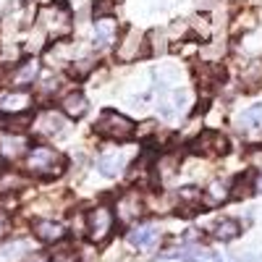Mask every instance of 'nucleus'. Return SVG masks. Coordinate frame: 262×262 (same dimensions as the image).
<instances>
[{
  "label": "nucleus",
  "instance_id": "obj_14",
  "mask_svg": "<svg viewBox=\"0 0 262 262\" xmlns=\"http://www.w3.org/2000/svg\"><path fill=\"white\" fill-rule=\"evenodd\" d=\"M29 249H32L29 242H11L6 247H0V262H18L21 257H27Z\"/></svg>",
  "mask_w": 262,
  "mask_h": 262
},
{
  "label": "nucleus",
  "instance_id": "obj_19",
  "mask_svg": "<svg viewBox=\"0 0 262 262\" xmlns=\"http://www.w3.org/2000/svg\"><path fill=\"white\" fill-rule=\"evenodd\" d=\"M228 196H231V191H228L226 184H212V189L207 191V202H210V205H215V202H226Z\"/></svg>",
  "mask_w": 262,
  "mask_h": 262
},
{
  "label": "nucleus",
  "instance_id": "obj_12",
  "mask_svg": "<svg viewBox=\"0 0 262 262\" xmlns=\"http://www.w3.org/2000/svg\"><path fill=\"white\" fill-rule=\"evenodd\" d=\"M196 144H202L205 149L215 152V155H226V152H228V139L223 134H217V131H205L202 139L196 142Z\"/></svg>",
  "mask_w": 262,
  "mask_h": 262
},
{
  "label": "nucleus",
  "instance_id": "obj_18",
  "mask_svg": "<svg viewBox=\"0 0 262 262\" xmlns=\"http://www.w3.org/2000/svg\"><path fill=\"white\" fill-rule=\"evenodd\" d=\"M39 131H42V134H53V137H58L60 134V131H63V126H66V121H63V116H58V113H45V116H42L39 118Z\"/></svg>",
  "mask_w": 262,
  "mask_h": 262
},
{
  "label": "nucleus",
  "instance_id": "obj_9",
  "mask_svg": "<svg viewBox=\"0 0 262 262\" xmlns=\"http://www.w3.org/2000/svg\"><path fill=\"white\" fill-rule=\"evenodd\" d=\"M60 111L69 118H81L86 113V97H84V92H79V90L69 92L60 100Z\"/></svg>",
  "mask_w": 262,
  "mask_h": 262
},
{
  "label": "nucleus",
  "instance_id": "obj_1",
  "mask_svg": "<svg viewBox=\"0 0 262 262\" xmlns=\"http://www.w3.org/2000/svg\"><path fill=\"white\" fill-rule=\"evenodd\" d=\"M27 168H29V173H34V176H39V179H50V176H58V173H63L66 158L60 155L58 149L39 144V147H34V149L29 152Z\"/></svg>",
  "mask_w": 262,
  "mask_h": 262
},
{
  "label": "nucleus",
  "instance_id": "obj_2",
  "mask_svg": "<svg viewBox=\"0 0 262 262\" xmlns=\"http://www.w3.org/2000/svg\"><path fill=\"white\" fill-rule=\"evenodd\" d=\"M134 131H137L134 121L121 116V113H116V111H102V116L95 123V134H100L105 139H116V142L131 139V137H134Z\"/></svg>",
  "mask_w": 262,
  "mask_h": 262
},
{
  "label": "nucleus",
  "instance_id": "obj_22",
  "mask_svg": "<svg viewBox=\"0 0 262 262\" xmlns=\"http://www.w3.org/2000/svg\"><path fill=\"white\" fill-rule=\"evenodd\" d=\"M6 13V0H0V16Z\"/></svg>",
  "mask_w": 262,
  "mask_h": 262
},
{
  "label": "nucleus",
  "instance_id": "obj_5",
  "mask_svg": "<svg viewBox=\"0 0 262 262\" xmlns=\"http://www.w3.org/2000/svg\"><path fill=\"white\" fill-rule=\"evenodd\" d=\"M32 105V95L29 92H8L0 97V116H21V113H27V107Z\"/></svg>",
  "mask_w": 262,
  "mask_h": 262
},
{
  "label": "nucleus",
  "instance_id": "obj_17",
  "mask_svg": "<svg viewBox=\"0 0 262 262\" xmlns=\"http://www.w3.org/2000/svg\"><path fill=\"white\" fill-rule=\"evenodd\" d=\"M238 128H254V126H259L262 123V102H257V105H249L247 111L238 116Z\"/></svg>",
  "mask_w": 262,
  "mask_h": 262
},
{
  "label": "nucleus",
  "instance_id": "obj_20",
  "mask_svg": "<svg viewBox=\"0 0 262 262\" xmlns=\"http://www.w3.org/2000/svg\"><path fill=\"white\" fill-rule=\"evenodd\" d=\"M50 262H76V254L71 249H63V252H55L50 257Z\"/></svg>",
  "mask_w": 262,
  "mask_h": 262
},
{
  "label": "nucleus",
  "instance_id": "obj_16",
  "mask_svg": "<svg viewBox=\"0 0 262 262\" xmlns=\"http://www.w3.org/2000/svg\"><path fill=\"white\" fill-rule=\"evenodd\" d=\"M238 233H242V223L233 221V217H223V221L215 226V236L221 238V242H233Z\"/></svg>",
  "mask_w": 262,
  "mask_h": 262
},
{
  "label": "nucleus",
  "instance_id": "obj_10",
  "mask_svg": "<svg viewBox=\"0 0 262 262\" xmlns=\"http://www.w3.org/2000/svg\"><path fill=\"white\" fill-rule=\"evenodd\" d=\"M139 212H142V202H139V196H137L134 191L123 194L121 200H118V217H121L123 223H128V221H134V217H139Z\"/></svg>",
  "mask_w": 262,
  "mask_h": 262
},
{
  "label": "nucleus",
  "instance_id": "obj_13",
  "mask_svg": "<svg viewBox=\"0 0 262 262\" xmlns=\"http://www.w3.org/2000/svg\"><path fill=\"white\" fill-rule=\"evenodd\" d=\"M97 168H100L102 176H107V179H116L118 173H121V168H123V158L118 155V152H111V155H100Z\"/></svg>",
  "mask_w": 262,
  "mask_h": 262
},
{
  "label": "nucleus",
  "instance_id": "obj_21",
  "mask_svg": "<svg viewBox=\"0 0 262 262\" xmlns=\"http://www.w3.org/2000/svg\"><path fill=\"white\" fill-rule=\"evenodd\" d=\"M254 191L262 194V176H257V181H254Z\"/></svg>",
  "mask_w": 262,
  "mask_h": 262
},
{
  "label": "nucleus",
  "instance_id": "obj_15",
  "mask_svg": "<svg viewBox=\"0 0 262 262\" xmlns=\"http://www.w3.org/2000/svg\"><path fill=\"white\" fill-rule=\"evenodd\" d=\"M34 76H37V60H24V66H21V69L11 71V81H13L16 86H27V84H32Z\"/></svg>",
  "mask_w": 262,
  "mask_h": 262
},
{
  "label": "nucleus",
  "instance_id": "obj_3",
  "mask_svg": "<svg viewBox=\"0 0 262 262\" xmlns=\"http://www.w3.org/2000/svg\"><path fill=\"white\" fill-rule=\"evenodd\" d=\"M184 259V262H223L221 252H212L210 247H200V244H181L170 252H163L160 259Z\"/></svg>",
  "mask_w": 262,
  "mask_h": 262
},
{
  "label": "nucleus",
  "instance_id": "obj_6",
  "mask_svg": "<svg viewBox=\"0 0 262 262\" xmlns=\"http://www.w3.org/2000/svg\"><path fill=\"white\" fill-rule=\"evenodd\" d=\"M126 238H128V244L137 247V249H152L160 238V231L155 226H137L126 233Z\"/></svg>",
  "mask_w": 262,
  "mask_h": 262
},
{
  "label": "nucleus",
  "instance_id": "obj_11",
  "mask_svg": "<svg viewBox=\"0 0 262 262\" xmlns=\"http://www.w3.org/2000/svg\"><path fill=\"white\" fill-rule=\"evenodd\" d=\"M27 144H29L27 137H21V134H0V155L18 158L27 149Z\"/></svg>",
  "mask_w": 262,
  "mask_h": 262
},
{
  "label": "nucleus",
  "instance_id": "obj_7",
  "mask_svg": "<svg viewBox=\"0 0 262 262\" xmlns=\"http://www.w3.org/2000/svg\"><path fill=\"white\" fill-rule=\"evenodd\" d=\"M116 42V21L111 16H102L97 18V24H95V50H105V48H111Z\"/></svg>",
  "mask_w": 262,
  "mask_h": 262
},
{
  "label": "nucleus",
  "instance_id": "obj_23",
  "mask_svg": "<svg viewBox=\"0 0 262 262\" xmlns=\"http://www.w3.org/2000/svg\"><path fill=\"white\" fill-rule=\"evenodd\" d=\"M34 262H50V259H48V257H39V254H37V257H34Z\"/></svg>",
  "mask_w": 262,
  "mask_h": 262
},
{
  "label": "nucleus",
  "instance_id": "obj_8",
  "mask_svg": "<svg viewBox=\"0 0 262 262\" xmlns=\"http://www.w3.org/2000/svg\"><path fill=\"white\" fill-rule=\"evenodd\" d=\"M34 236L45 244H58L60 238L66 236V228L55 221H37L34 223Z\"/></svg>",
  "mask_w": 262,
  "mask_h": 262
},
{
  "label": "nucleus",
  "instance_id": "obj_4",
  "mask_svg": "<svg viewBox=\"0 0 262 262\" xmlns=\"http://www.w3.org/2000/svg\"><path fill=\"white\" fill-rule=\"evenodd\" d=\"M113 228H116V215H113L111 207H95L90 212V238L95 244L107 242Z\"/></svg>",
  "mask_w": 262,
  "mask_h": 262
}]
</instances>
